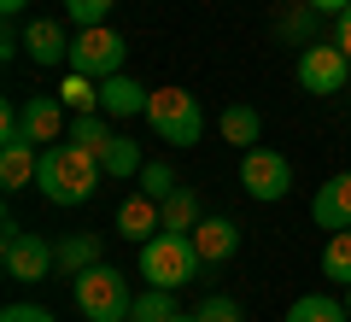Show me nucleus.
<instances>
[{
  "instance_id": "obj_19",
  "label": "nucleus",
  "mask_w": 351,
  "mask_h": 322,
  "mask_svg": "<svg viewBox=\"0 0 351 322\" xmlns=\"http://www.w3.org/2000/svg\"><path fill=\"white\" fill-rule=\"evenodd\" d=\"M158 211H164V229H170V235H193V229H199V199H193V187H176Z\"/></svg>"
},
{
  "instance_id": "obj_3",
  "label": "nucleus",
  "mask_w": 351,
  "mask_h": 322,
  "mask_svg": "<svg viewBox=\"0 0 351 322\" xmlns=\"http://www.w3.org/2000/svg\"><path fill=\"white\" fill-rule=\"evenodd\" d=\"M71 299L88 322H123L135 310V293H129V275L112 270V264H88L82 275H71Z\"/></svg>"
},
{
  "instance_id": "obj_17",
  "label": "nucleus",
  "mask_w": 351,
  "mask_h": 322,
  "mask_svg": "<svg viewBox=\"0 0 351 322\" xmlns=\"http://www.w3.org/2000/svg\"><path fill=\"white\" fill-rule=\"evenodd\" d=\"M258 135H263L258 106H228V112H223V141H228V147L252 152V147H258Z\"/></svg>"
},
{
  "instance_id": "obj_20",
  "label": "nucleus",
  "mask_w": 351,
  "mask_h": 322,
  "mask_svg": "<svg viewBox=\"0 0 351 322\" xmlns=\"http://www.w3.org/2000/svg\"><path fill=\"white\" fill-rule=\"evenodd\" d=\"M64 141H76V147H88L94 159L106 152V141H112V129H106V112H76L71 129H64Z\"/></svg>"
},
{
  "instance_id": "obj_1",
  "label": "nucleus",
  "mask_w": 351,
  "mask_h": 322,
  "mask_svg": "<svg viewBox=\"0 0 351 322\" xmlns=\"http://www.w3.org/2000/svg\"><path fill=\"white\" fill-rule=\"evenodd\" d=\"M100 159L76 141H53L41 147V170H36V187L53 199V205H88V199L100 194Z\"/></svg>"
},
{
  "instance_id": "obj_5",
  "label": "nucleus",
  "mask_w": 351,
  "mask_h": 322,
  "mask_svg": "<svg viewBox=\"0 0 351 322\" xmlns=\"http://www.w3.org/2000/svg\"><path fill=\"white\" fill-rule=\"evenodd\" d=\"M0 264H6L12 281H47V270L59 264V252H53V240L29 235L12 211H6V217H0Z\"/></svg>"
},
{
  "instance_id": "obj_4",
  "label": "nucleus",
  "mask_w": 351,
  "mask_h": 322,
  "mask_svg": "<svg viewBox=\"0 0 351 322\" xmlns=\"http://www.w3.org/2000/svg\"><path fill=\"white\" fill-rule=\"evenodd\" d=\"M147 124H152V135L164 141V147H199V135H205V112H199V100L188 94V88H152V100H147Z\"/></svg>"
},
{
  "instance_id": "obj_6",
  "label": "nucleus",
  "mask_w": 351,
  "mask_h": 322,
  "mask_svg": "<svg viewBox=\"0 0 351 322\" xmlns=\"http://www.w3.org/2000/svg\"><path fill=\"white\" fill-rule=\"evenodd\" d=\"M129 59V36H117L112 24H88L71 36V71L94 76V82H106V76H117Z\"/></svg>"
},
{
  "instance_id": "obj_22",
  "label": "nucleus",
  "mask_w": 351,
  "mask_h": 322,
  "mask_svg": "<svg viewBox=\"0 0 351 322\" xmlns=\"http://www.w3.org/2000/svg\"><path fill=\"white\" fill-rule=\"evenodd\" d=\"M322 281H346L351 287V229L328 235V246H322Z\"/></svg>"
},
{
  "instance_id": "obj_8",
  "label": "nucleus",
  "mask_w": 351,
  "mask_h": 322,
  "mask_svg": "<svg viewBox=\"0 0 351 322\" xmlns=\"http://www.w3.org/2000/svg\"><path fill=\"white\" fill-rule=\"evenodd\" d=\"M240 187H246L252 199H263V205H276V199L293 194V164L281 159L276 147H252L246 159H240Z\"/></svg>"
},
{
  "instance_id": "obj_7",
  "label": "nucleus",
  "mask_w": 351,
  "mask_h": 322,
  "mask_svg": "<svg viewBox=\"0 0 351 322\" xmlns=\"http://www.w3.org/2000/svg\"><path fill=\"white\" fill-rule=\"evenodd\" d=\"M351 82V59L339 41H304L299 47V88L304 94H339Z\"/></svg>"
},
{
  "instance_id": "obj_18",
  "label": "nucleus",
  "mask_w": 351,
  "mask_h": 322,
  "mask_svg": "<svg viewBox=\"0 0 351 322\" xmlns=\"http://www.w3.org/2000/svg\"><path fill=\"white\" fill-rule=\"evenodd\" d=\"M53 252H59V270L82 275L88 264H100V235H64V240H53Z\"/></svg>"
},
{
  "instance_id": "obj_33",
  "label": "nucleus",
  "mask_w": 351,
  "mask_h": 322,
  "mask_svg": "<svg viewBox=\"0 0 351 322\" xmlns=\"http://www.w3.org/2000/svg\"><path fill=\"white\" fill-rule=\"evenodd\" d=\"M123 322H141V317H135V310H129V317H123Z\"/></svg>"
},
{
  "instance_id": "obj_16",
  "label": "nucleus",
  "mask_w": 351,
  "mask_h": 322,
  "mask_svg": "<svg viewBox=\"0 0 351 322\" xmlns=\"http://www.w3.org/2000/svg\"><path fill=\"white\" fill-rule=\"evenodd\" d=\"M100 170L112 176V182L141 176V170H147V159H141V141H129V135H117V129H112V141H106V152H100Z\"/></svg>"
},
{
  "instance_id": "obj_12",
  "label": "nucleus",
  "mask_w": 351,
  "mask_h": 322,
  "mask_svg": "<svg viewBox=\"0 0 351 322\" xmlns=\"http://www.w3.org/2000/svg\"><path fill=\"white\" fill-rule=\"evenodd\" d=\"M24 53L47 71V65H71V36H64V24H53V18H29L24 24Z\"/></svg>"
},
{
  "instance_id": "obj_27",
  "label": "nucleus",
  "mask_w": 351,
  "mask_h": 322,
  "mask_svg": "<svg viewBox=\"0 0 351 322\" xmlns=\"http://www.w3.org/2000/svg\"><path fill=\"white\" fill-rule=\"evenodd\" d=\"M199 317H205V322H240V305H234V299H223V293H211V299L199 305Z\"/></svg>"
},
{
  "instance_id": "obj_13",
  "label": "nucleus",
  "mask_w": 351,
  "mask_h": 322,
  "mask_svg": "<svg viewBox=\"0 0 351 322\" xmlns=\"http://www.w3.org/2000/svg\"><path fill=\"white\" fill-rule=\"evenodd\" d=\"M36 170H41V147L36 141H6V147H0V187H6V194L29 187Z\"/></svg>"
},
{
  "instance_id": "obj_26",
  "label": "nucleus",
  "mask_w": 351,
  "mask_h": 322,
  "mask_svg": "<svg viewBox=\"0 0 351 322\" xmlns=\"http://www.w3.org/2000/svg\"><path fill=\"white\" fill-rule=\"evenodd\" d=\"M112 6H117V0H64V18H71L76 30H88V24H106Z\"/></svg>"
},
{
  "instance_id": "obj_15",
  "label": "nucleus",
  "mask_w": 351,
  "mask_h": 322,
  "mask_svg": "<svg viewBox=\"0 0 351 322\" xmlns=\"http://www.w3.org/2000/svg\"><path fill=\"white\" fill-rule=\"evenodd\" d=\"M193 246H199L205 264H223L240 252V229L228 223V217H199V229H193Z\"/></svg>"
},
{
  "instance_id": "obj_25",
  "label": "nucleus",
  "mask_w": 351,
  "mask_h": 322,
  "mask_svg": "<svg viewBox=\"0 0 351 322\" xmlns=\"http://www.w3.org/2000/svg\"><path fill=\"white\" fill-rule=\"evenodd\" d=\"M135 182H141V194H147V199H158V205H164V199L176 194V187H182V182L170 176V164H147V170H141Z\"/></svg>"
},
{
  "instance_id": "obj_30",
  "label": "nucleus",
  "mask_w": 351,
  "mask_h": 322,
  "mask_svg": "<svg viewBox=\"0 0 351 322\" xmlns=\"http://www.w3.org/2000/svg\"><path fill=\"white\" fill-rule=\"evenodd\" d=\"M304 6H316V12H334V18H339V12L351 6V0H304Z\"/></svg>"
},
{
  "instance_id": "obj_31",
  "label": "nucleus",
  "mask_w": 351,
  "mask_h": 322,
  "mask_svg": "<svg viewBox=\"0 0 351 322\" xmlns=\"http://www.w3.org/2000/svg\"><path fill=\"white\" fill-rule=\"evenodd\" d=\"M24 6H29V0H0V12H6V18H18Z\"/></svg>"
},
{
  "instance_id": "obj_2",
  "label": "nucleus",
  "mask_w": 351,
  "mask_h": 322,
  "mask_svg": "<svg viewBox=\"0 0 351 322\" xmlns=\"http://www.w3.org/2000/svg\"><path fill=\"white\" fill-rule=\"evenodd\" d=\"M199 246H193V235H170V229H158L152 240H141V281L147 287H170V293H182V287L199 275Z\"/></svg>"
},
{
  "instance_id": "obj_21",
  "label": "nucleus",
  "mask_w": 351,
  "mask_h": 322,
  "mask_svg": "<svg viewBox=\"0 0 351 322\" xmlns=\"http://www.w3.org/2000/svg\"><path fill=\"white\" fill-rule=\"evenodd\" d=\"M287 322H351V310L339 305V299H328V293H304L299 305L287 310Z\"/></svg>"
},
{
  "instance_id": "obj_23",
  "label": "nucleus",
  "mask_w": 351,
  "mask_h": 322,
  "mask_svg": "<svg viewBox=\"0 0 351 322\" xmlns=\"http://www.w3.org/2000/svg\"><path fill=\"white\" fill-rule=\"evenodd\" d=\"M59 100L71 106V112H100V82L82 76V71H71V76L59 82Z\"/></svg>"
},
{
  "instance_id": "obj_9",
  "label": "nucleus",
  "mask_w": 351,
  "mask_h": 322,
  "mask_svg": "<svg viewBox=\"0 0 351 322\" xmlns=\"http://www.w3.org/2000/svg\"><path fill=\"white\" fill-rule=\"evenodd\" d=\"M18 112H24V135L36 141V147H53V141H64V129H71V117H64L71 106H64L59 94H29Z\"/></svg>"
},
{
  "instance_id": "obj_32",
  "label": "nucleus",
  "mask_w": 351,
  "mask_h": 322,
  "mask_svg": "<svg viewBox=\"0 0 351 322\" xmlns=\"http://www.w3.org/2000/svg\"><path fill=\"white\" fill-rule=\"evenodd\" d=\"M170 322H205V317H199V310H176Z\"/></svg>"
},
{
  "instance_id": "obj_11",
  "label": "nucleus",
  "mask_w": 351,
  "mask_h": 322,
  "mask_svg": "<svg viewBox=\"0 0 351 322\" xmlns=\"http://www.w3.org/2000/svg\"><path fill=\"white\" fill-rule=\"evenodd\" d=\"M147 100H152V88H141L135 76H123V71L100 82V112L117 117V124H129V117H147Z\"/></svg>"
},
{
  "instance_id": "obj_10",
  "label": "nucleus",
  "mask_w": 351,
  "mask_h": 322,
  "mask_svg": "<svg viewBox=\"0 0 351 322\" xmlns=\"http://www.w3.org/2000/svg\"><path fill=\"white\" fill-rule=\"evenodd\" d=\"M311 223H316V229H328V235L351 229V170L328 176V182L316 187V199H311Z\"/></svg>"
},
{
  "instance_id": "obj_34",
  "label": "nucleus",
  "mask_w": 351,
  "mask_h": 322,
  "mask_svg": "<svg viewBox=\"0 0 351 322\" xmlns=\"http://www.w3.org/2000/svg\"><path fill=\"white\" fill-rule=\"evenodd\" d=\"M346 310H351V287H346Z\"/></svg>"
},
{
  "instance_id": "obj_24",
  "label": "nucleus",
  "mask_w": 351,
  "mask_h": 322,
  "mask_svg": "<svg viewBox=\"0 0 351 322\" xmlns=\"http://www.w3.org/2000/svg\"><path fill=\"white\" fill-rule=\"evenodd\" d=\"M135 317H141V322H170V317H176L170 287H147V293H135Z\"/></svg>"
},
{
  "instance_id": "obj_14",
  "label": "nucleus",
  "mask_w": 351,
  "mask_h": 322,
  "mask_svg": "<svg viewBox=\"0 0 351 322\" xmlns=\"http://www.w3.org/2000/svg\"><path fill=\"white\" fill-rule=\"evenodd\" d=\"M117 229H123V240H152L164 229V211H158V199H147V194H129L123 205H117Z\"/></svg>"
},
{
  "instance_id": "obj_29",
  "label": "nucleus",
  "mask_w": 351,
  "mask_h": 322,
  "mask_svg": "<svg viewBox=\"0 0 351 322\" xmlns=\"http://www.w3.org/2000/svg\"><path fill=\"white\" fill-rule=\"evenodd\" d=\"M334 41H339V47H346V59H351V6H346V12L334 18Z\"/></svg>"
},
{
  "instance_id": "obj_28",
  "label": "nucleus",
  "mask_w": 351,
  "mask_h": 322,
  "mask_svg": "<svg viewBox=\"0 0 351 322\" xmlns=\"http://www.w3.org/2000/svg\"><path fill=\"white\" fill-rule=\"evenodd\" d=\"M0 322H59V317L41 310V305H6V310H0Z\"/></svg>"
}]
</instances>
